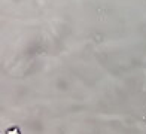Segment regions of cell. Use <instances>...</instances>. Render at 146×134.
Wrapping results in <instances>:
<instances>
[{
	"mask_svg": "<svg viewBox=\"0 0 146 134\" xmlns=\"http://www.w3.org/2000/svg\"><path fill=\"white\" fill-rule=\"evenodd\" d=\"M8 134H19V133H18V130H17V128H14V130H9V131H8Z\"/></svg>",
	"mask_w": 146,
	"mask_h": 134,
	"instance_id": "cell-1",
	"label": "cell"
}]
</instances>
